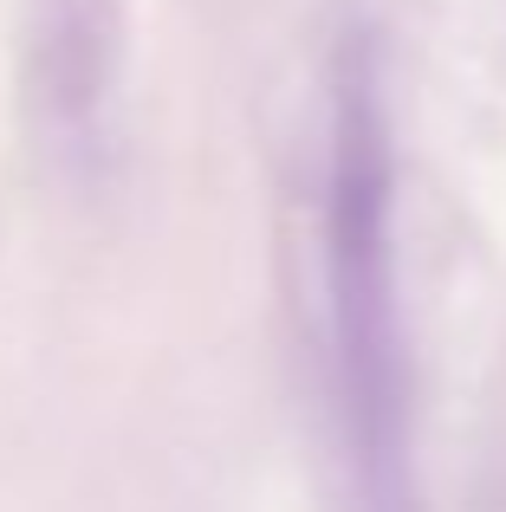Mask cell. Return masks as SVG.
I'll return each mask as SVG.
<instances>
[{
    "instance_id": "6da1fadb",
    "label": "cell",
    "mask_w": 506,
    "mask_h": 512,
    "mask_svg": "<svg viewBox=\"0 0 506 512\" xmlns=\"http://www.w3.org/2000/svg\"><path fill=\"white\" fill-rule=\"evenodd\" d=\"M331 331H338V376L351 396L357 454L383 487L403 448V350H396L390 286V156L364 78L344 91L338 156H331Z\"/></svg>"
}]
</instances>
